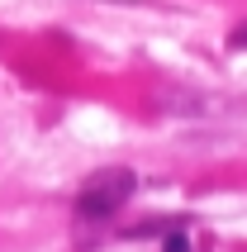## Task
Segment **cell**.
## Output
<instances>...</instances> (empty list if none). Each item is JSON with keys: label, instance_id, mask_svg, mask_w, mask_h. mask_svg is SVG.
I'll return each mask as SVG.
<instances>
[{"label": "cell", "instance_id": "cell-3", "mask_svg": "<svg viewBox=\"0 0 247 252\" xmlns=\"http://www.w3.org/2000/svg\"><path fill=\"white\" fill-rule=\"evenodd\" d=\"M233 48H247V24H243V29H233Z\"/></svg>", "mask_w": 247, "mask_h": 252}, {"label": "cell", "instance_id": "cell-2", "mask_svg": "<svg viewBox=\"0 0 247 252\" xmlns=\"http://www.w3.org/2000/svg\"><path fill=\"white\" fill-rule=\"evenodd\" d=\"M166 252H190V238H185V228H171V233H166Z\"/></svg>", "mask_w": 247, "mask_h": 252}, {"label": "cell", "instance_id": "cell-1", "mask_svg": "<svg viewBox=\"0 0 247 252\" xmlns=\"http://www.w3.org/2000/svg\"><path fill=\"white\" fill-rule=\"evenodd\" d=\"M133 190H138V176L128 167H110V171H95L91 181L81 186V195H76V219H110V214H119L128 200H133Z\"/></svg>", "mask_w": 247, "mask_h": 252}]
</instances>
